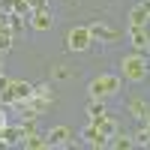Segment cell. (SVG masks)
<instances>
[{"label": "cell", "instance_id": "7c38bea8", "mask_svg": "<svg viewBox=\"0 0 150 150\" xmlns=\"http://www.w3.org/2000/svg\"><path fill=\"white\" fill-rule=\"evenodd\" d=\"M129 114L144 123L150 117V102H144V99H129Z\"/></svg>", "mask_w": 150, "mask_h": 150}, {"label": "cell", "instance_id": "ffe728a7", "mask_svg": "<svg viewBox=\"0 0 150 150\" xmlns=\"http://www.w3.org/2000/svg\"><path fill=\"white\" fill-rule=\"evenodd\" d=\"M135 147H150V129L147 126H141L135 132Z\"/></svg>", "mask_w": 150, "mask_h": 150}, {"label": "cell", "instance_id": "83f0119b", "mask_svg": "<svg viewBox=\"0 0 150 150\" xmlns=\"http://www.w3.org/2000/svg\"><path fill=\"white\" fill-rule=\"evenodd\" d=\"M30 3V9H42V6H48V0H27Z\"/></svg>", "mask_w": 150, "mask_h": 150}, {"label": "cell", "instance_id": "e0dca14e", "mask_svg": "<svg viewBox=\"0 0 150 150\" xmlns=\"http://www.w3.org/2000/svg\"><path fill=\"white\" fill-rule=\"evenodd\" d=\"M27 105L36 111V114H42V111L51 105V99H42V96H36V93H30V99H27Z\"/></svg>", "mask_w": 150, "mask_h": 150}, {"label": "cell", "instance_id": "ba28073f", "mask_svg": "<svg viewBox=\"0 0 150 150\" xmlns=\"http://www.w3.org/2000/svg\"><path fill=\"white\" fill-rule=\"evenodd\" d=\"M129 39H132V48L138 54H144V48H147V42H150V33H147V27H129Z\"/></svg>", "mask_w": 150, "mask_h": 150}, {"label": "cell", "instance_id": "1f68e13d", "mask_svg": "<svg viewBox=\"0 0 150 150\" xmlns=\"http://www.w3.org/2000/svg\"><path fill=\"white\" fill-rule=\"evenodd\" d=\"M144 126H147V129H150V117H147V120H144Z\"/></svg>", "mask_w": 150, "mask_h": 150}, {"label": "cell", "instance_id": "30bf717a", "mask_svg": "<svg viewBox=\"0 0 150 150\" xmlns=\"http://www.w3.org/2000/svg\"><path fill=\"white\" fill-rule=\"evenodd\" d=\"M9 90H12V96H15V102H27L30 93H33V84H27V81H12L9 78Z\"/></svg>", "mask_w": 150, "mask_h": 150}, {"label": "cell", "instance_id": "d4e9b609", "mask_svg": "<svg viewBox=\"0 0 150 150\" xmlns=\"http://www.w3.org/2000/svg\"><path fill=\"white\" fill-rule=\"evenodd\" d=\"M54 78H57V81H66V78H69V69H66V66H54Z\"/></svg>", "mask_w": 150, "mask_h": 150}, {"label": "cell", "instance_id": "4fadbf2b", "mask_svg": "<svg viewBox=\"0 0 150 150\" xmlns=\"http://www.w3.org/2000/svg\"><path fill=\"white\" fill-rule=\"evenodd\" d=\"M93 126H96L99 132H102L108 141H111V135H117V123H114V117H111V114H102V117H99V120L93 123Z\"/></svg>", "mask_w": 150, "mask_h": 150}, {"label": "cell", "instance_id": "f546056e", "mask_svg": "<svg viewBox=\"0 0 150 150\" xmlns=\"http://www.w3.org/2000/svg\"><path fill=\"white\" fill-rule=\"evenodd\" d=\"M141 6H144V9H147V12H150V0H141Z\"/></svg>", "mask_w": 150, "mask_h": 150}, {"label": "cell", "instance_id": "2e32d148", "mask_svg": "<svg viewBox=\"0 0 150 150\" xmlns=\"http://www.w3.org/2000/svg\"><path fill=\"white\" fill-rule=\"evenodd\" d=\"M84 114H87V120H90V123H96L102 114H108V111H105V105H102V99H93V102L87 105V111H84Z\"/></svg>", "mask_w": 150, "mask_h": 150}, {"label": "cell", "instance_id": "d6986e66", "mask_svg": "<svg viewBox=\"0 0 150 150\" xmlns=\"http://www.w3.org/2000/svg\"><path fill=\"white\" fill-rule=\"evenodd\" d=\"M9 30L18 36V33L24 30V15H18V12H9Z\"/></svg>", "mask_w": 150, "mask_h": 150}, {"label": "cell", "instance_id": "ac0fdd59", "mask_svg": "<svg viewBox=\"0 0 150 150\" xmlns=\"http://www.w3.org/2000/svg\"><path fill=\"white\" fill-rule=\"evenodd\" d=\"M12 39H15V33H12L9 27H0V54L12 48Z\"/></svg>", "mask_w": 150, "mask_h": 150}, {"label": "cell", "instance_id": "4dcf8cb0", "mask_svg": "<svg viewBox=\"0 0 150 150\" xmlns=\"http://www.w3.org/2000/svg\"><path fill=\"white\" fill-rule=\"evenodd\" d=\"M144 54H147V57H150V42H147V48H144Z\"/></svg>", "mask_w": 150, "mask_h": 150}, {"label": "cell", "instance_id": "52a82bcc", "mask_svg": "<svg viewBox=\"0 0 150 150\" xmlns=\"http://www.w3.org/2000/svg\"><path fill=\"white\" fill-rule=\"evenodd\" d=\"M81 138H84V144H87V147H108V138H105V135L93 126V123H87V126L81 129Z\"/></svg>", "mask_w": 150, "mask_h": 150}, {"label": "cell", "instance_id": "6da1fadb", "mask_svg": "<svg viewBox=\"0 0 150 150\" xmlns=\"http://www.w3.org/2000/svg\"><path fill=\"white\" fill-rule=\"evenodd\" d=\"M87 93H90V99H105L111 93H120V75H96Z\"/></svg>", "mask_w": 150, "mask_h": 150}, {"label": "cell", "instance_id": "9a60e30c", "mask_svg": "<svg viewBox=\"0 0 150 150\" xmlns=\"http://www.w3.org/2000/svg\"><path fill=\"white\" fill-rule=\"evenodd\" d=\"M147 21H150V12H147L141 3L129 12V27H147Z\"/></svg>", "mask_w": 150, "mask_h": 150}, {"label": "cell", "instance_id": "cb8c5ba5", "mask_svg": "<svg viewBox=\"0 0 150 150\" xmlns=\"http://www.w3.org/2000/svg\"><path fill=\"white\" fill-rule=\"evenodd\" d=\"M18 126H21V132H24V135H33V132H36V117H33V120H21Z\"/></svg>", "mask_w": 150, "mask_h": 150}, {"label": "cell", "instance_id": "603a6c76", "mask_svg": "<svg viewBox=\"0 0 150 150\" xmlns=\"http://www.w3.org/2000/svg\"><path fill=\"white\" fill-rule=\"evenodd\" d=\"M12 12H18V15H30V3H27V0H15Z\"/></svg>", "mask_w": 150, "mask_h": 150}, {"label": "cell", "instance_id": "5b68a950", "mask_svg": "<svg viewBox=\"0 0 150 150\" xmlns=\"http://www.w3.org/2000/svg\"><path fill=\"white\" fill-rule=\"evenodd\" d=\"M54 24V15H51V9L42 6V9H30V27L33 30H48Z\"/></svg>", "mask_w": 150, "mask_h": 150}, {"label": "cell", "instance_id": "7a4b0ae2", "mask_svg": "<svg viewBox=\"0 0 150 150\" xmlns=\"http://www.w3.org/2000/svg\"><path fill=\"white\" fill-rule=\"evenodd\" d=\"M120 72H123V78L126 81H144L147 75H150V69H147V60H144V54H129L126 60L120 63Z\"/></svg>", "mask_w": 150, "mask_h": 150}, {"label": "cell", "instance_id": "8992f818", "mask_svg": "<svg viewBox=\"0 0 150 150\" xmlns=\"http://www.w3.org/2000/svg\"><path fill=\"white\" fill-rule=\"evenodd\" d=\"M87 30H90L93 42H111V39H117V30H111L108 24H102V21H90Z\"/></svg>", "mask_w": 150, "mask_h": 150}, {"label": "cell", "instance_id": "7402d4cb", "mask_svg": "<svg viewBox=\"0 0 150 150\" xmlns=\"http://www.w3.org/2000/svg\"><path fill=\"white\" fill-rule=\"evenodd\" d=\"M0 105L15 108V96H12V90H9V87H6V90H0Z\"/></svg>", "mask_w": 150, "mask_h": 150}, {"label": "cell", "instance_id": "484cf974", "mask_svg": "<svg viewBox=\"0 0 150 150\" xmlns=\"http://www.w3.org/2000/svg\"><path fill=\"white\" fill-rule=\"evenodd\" d=\"M9 126V114H6V105H0V132Z\"/></svg>", "mask_w": 150, "mask_h": 150}, {"label": "cell", "instance_id": "5bb4252c", "mask_svg": "<svg viewBox=\"0 0 150 150\" xmlns=\"http://www.w3.org/2000/svg\"><path fill=\"white\" fill-rule=\"evenodd\" d=\"M108 147H114V150H132V147H135V135H123V132L117 129V135H111Z\"/></svg>", "mask_w": 150, "mask_h": 150}, {"label": "cell", "instance_id": "3957f363", "mask_svg": "<svg viewBox=\"0 0 150 150\" xmlns=\"http://www.w3.org/2000/svg\"><path fill=\"white\" fill-rule=\"evenodd\" d=\"M90 45H93V36H90V30H87V24L84 27H72L66 33V48L69 51H87Z\"/></svg>", "mask_w": 150, "mask_h": 150}, {"label": "cell", "instance_id": "44dd1931", "mask_svg": "<svg viewBox=\"0 0 150 150\" xmlns=\"http://www.w3.org/2000/svg\"><path fill=\"white\" fill-rule=\"evenodd\" d=\"M33 93H36V96H42V99H54L51 84H36V87H33Z\"/></svg>", "mask_w": 150, "mask_h": 150}, {"label": "cell", "instance_id": "8fae6325", "mask_svg": "<svg viewBox=\"0 0 150 150\" xmlns=\"http://www.w3.org/2000/svg\"><path fill=\"white\" fill-rule=\"evenodd\" d=\"M0 138L6 141V147H21L24 144V132H21V126H6L0 132Z\"/></svg>", "mask_w": 150, "mask_h": 150}, {"label": "cell", "instance_id": "277c9868", "mask_svg": "<svg viewBox=\"0 0 150 150\" xmlns=\"http://www.w3.org/2000/svg\"><path fill=\"white\" fill-rule=\"evenodd\" d=\"M45 135H48V147H72L75 144L69 126H54V129H48Z\"/></svg>", "mask_w": 150, "mask_h": 150}, {"label": "cell", "instance_id": "9c48e42d", "mask_svg": "<svg viewBox=\"0 0 150 150\" xmlns=\"http://www.w3.org/2000/svg\"><path fill=\"white\" fill-rule=\"evenodd\" d=\"M21 147H24V150H48V135L36 129L33 135H24V144H21Z\"/></svg>", "mask_w": 150, "mask_h": 150}, {"label": "cell", "instance_id": "f1b7e54d", "mask_svg": "<svg viewBox=\"0 0 150 150\" xmlns=\"http://www.w3.org/2000/svg\"><path fill=\"white\" fill-rule=\"evenodd\" d=\"M6 87H9V78H6L3 72H0V90H6Z\"/></svg>", "mask_w": 150, "mask_h": 150}, {"label": "cell", "instance_id": "4316f807", "mask_svg": "<svg viewBox=\"0 0 150 150\" xmlns=\"http://www.w3.org/2000/svg\"><path fill=\"white\" fill-rule=\"evenodd\" d=\"M12 6H15V0H0V12H12Z\"/></svg>", "mask_w": 150, "mask_h": 150}]
</instances>
